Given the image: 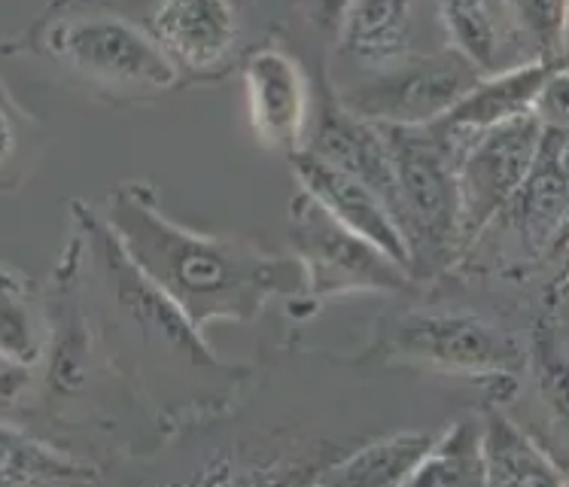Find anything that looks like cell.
Wrapping results in <instances>:
<instances>
[{
  "mask_svg": "<svg viewBox=\"0 0 569 487\" xmlns=\"http://www.w3.org/2000/svg\"><path fill=\"white\" fill-rule=\"evenodd\" d=\"M396 177V220L420 271H442L460 256L457 150L460 135L442 128L381 126Z\"/></svg>",
  "mask_w": 569,
  "mask_h": 487,
  "instance_id": "277c9868",
  "label": "cell"
},
{
  "mask_svg": "<svg viewBox=\"0 0 569 487\" xmlns=\"http://www.w3.org/2000/svg\"><path fill=\"white\" fill-rule=\"evenodd\" d=\"M47 150V128L28 113L0 77V196L19 192Z\"/></svg>",
  "mask_w": 569,
  "mask_h": 487,
  "instance_id": "7402d4cb",
  "label": "cell"
},
{
  "mask_svg": "<svg viewBox=\"0 0 569 487\" xmlns=\"http://www.w3.org/2000/svg\"><path fill=\"white\" fill-rule=\"evenodd\" d=\"M40 394H43L40 366H28L0 354V420L19 424L34 408Z\"/></svg>",
  "mask_w": 569,
  "mask_h": 487,
  "instance_id": "d4e9b609",
  "label": "cell"
},
{
  "mask_svg": "<svg viewBox=\"0 0 569 487\" xmlns=\"http://www.w3.org/2000/svg\"><path fill=\"white\" fill-rule=\"evenodd\" d=\"M241 77L256 140L283 156L302 150L315 113V92L302 64L287 49L262 47L247 56Z\"/></svg>",
  "mask_w": 569,
  "mask_h": 487,
  "instance_id": "30bf717a",
  "label": "cell"
},
{
  "mask_svg": "<svg viewBox=\"0 0 569 487\" xmlns=\"http://www.w3.org/2000/svg\"><path fill=\"white\" fill-rule=\"evenodd\" d=\"M533 113L546 128H567L569 98H567V68H558L542 86L536 98Z\"/></svg>",
  "mask_w": 569,
  "mask_h": 487,
  "instance_id": "484cf974",
  "label": "cell"
},
{
  "mask_svg": "<svg viewBox=\"0 0 569 487\" xmlns=\"http://www.w3.org/2000/svg\"><path fill=\"white\" fill-rule=\"evenodd\" d=\"M558 68H567V64L527 59L511 64V68L481 73L457 98V105L442 119H436L432 126L442 128L448 135H476V131H485V128L502 126L509 119L523 117V113L533 110L542 86Z\"/></svg>",
  "mask_w": 569,
  "mask_h": 487,
  "instance_id": "5bb4252c",
  "label": "cell"
},
{
  "mask_svg": "<svg viewBox=\"0 0 569 487\" xmlns=\"http://www.w3.org/2000/svg\"><path fill=\"white\" fill-rule=\"evenodd\" d=\"M47 348V302L31 280L0 268V354L28 366H43Z\"/></svg>",
  "mask_w": 569,
  "mask_h": 487,
  "instance_id": "ffe728a7",
  "label": "cell"
},
{
  "mask_svg": "<svg viewBox=\"0 0 569 487\" xmlns=\"http://www.w3.org/2000/svg\"><path fill=\"white\" fill-rule=\"evenodd\" d=\"M567 329H563V275H558L555 296L546 305V314L539 317L533 332V369L542 387V399L551 408L555 427L563 436L567 427V390H563V369H567V354H563Z\"/></svg>",
  "mask_w": 569,
  "mask_h": 487,
  "instance_id": "603a6c76",
  "label": "cell"
},
{
  "mask_svg": "<svg viewBox=\"0 0 569 487\" xmlns=\"http://www.w3.org/2000/svg\"><path fill=\"white\" fill-rule=\"evenodd\" d=\"M481 424V469L485 485L563 487L569 481L560 464L539 441L502 411L488 406Z\"/></svg>",
  "mask_w": 569,
  "mask_h": 487,
  "instance_id": "9a60e30c",
  "label": "cell"
},
{
  "mask_svg": "<svg viewBox=\"0 0 569 487\" xmlns=\"http://www.w3.org/2000/svg\"><path fill=\"white\" fill-rule=\"evenodd\" d=\"M546 126L533 110L476 135H460L457 201H460V254L490 232L533 162Z\"/></svg>",
  "mask_w": 569,
  "mask_h": 487,
  "instance_id": "ba28073f",
  "label": "cell"
},
{
  "mask_svg": "<svg viewBox=\"0 0 569 487\" xmlns=\"http://www.w3.org/2000/svg\"><path fill=\"white\" fill-rule=\"evenodd\" d=\"M302 150L315 152L326 165L357 177L396 217L393 159H390L383 128L350 113L348 107L338 101L336 92H329V98L320 101V107L311 113Z\"/></svg>",
  "mask_w": 569,
  "mask_h": 487,
  "instance_id": "4fadbf2b",
  "label": "cell"
},
{
  "mask_svg": "<svg viewBox=\"0 0 569 487\" xmlns=\"http://www.w3.org/2000/svg\"><path fill=\"white\" fill-rule=\"evenodd\" d=\"M478 77L481 73L463 56L445 49L369 70L366 80L336 92V98L375 126L420 128L442 119Z\"/></svg>",
  "mask_w": 569,
  "mask_h": 487,
  "instance_id": "52a82bcc",
  "label": "cell"
},
{
  "mask_svg": "<svg viewBox=\"0 0 569 487\" xmlns=\"http://www.w3.org/2000/svg\"><path fill=\"white\" fill-rule=\"evenodd\" d=\"M73 235L59 271L73 287V302L86 329L110 341L117 366L128 369L152 399H177V415H187L180 390H189L192 406L204 411V394L220 402L241 381V371L220 360L162 290L143 278L119 247L117 235L92 205L73 201Z\"/></svg>",
  "mask_w": 569,
  "mask_h": 487,
  "instance_id": "6da1fadb",
  "label": "cell"
},
{
  "mask_svg": "<svg viewBox=\"0 0 569 487\" xmlns=\"http://www.w3.org/2000/svg\"><path fill=\"white\" fill-rule=\"evenodd\" d=\"M436 433H423V429H406V433H393L383 436L369 445H362L357 451H350L345 460H338L320 476H315V485H369V487H387V485H406L411 469L418 466L423 451L430 448Z\"/></svg>",
  "mask_w": 569,
  "mask_h": 487,
  "instance_id": "d6986e66",
  "label": "cell"
},
{
  "mask_svg": "<svg viewBox=\"0 0 569 487\" xmlns=\"http://www.w3.org/2000/svg\"><path fill=\"white\" fill-rule=\"evenodd\" d=\"M287 159H290L292 177L305 196L315 198L332 220L341 222L353 235H360L362 241L378 247L383 256H390L396 266H402L415 278V259H411L406 232L396 222L393 210L387 208L369 186L338 171L332 165H326L308 150L292 152Z\"/></svg>",
  "mask_w": 569,
  "mask_h": 487,
  "instance_id": "7c38bea8",
  "label": "cell"
},
{
  "mask_svg": "<svg viewBox=\"0 0 569 487\" xmlns=\"http://www.w3.org/2000/svg\"><path fill=\"white\" fill-rule=\"evenodd\" d=\"M406 485H485L478 418L453 420L451 427L436 433Z\"/></svg>",
  "mask_w": 569,
  "mask_h": 487,
  "instance_id": "44dd1931",
  "label": "cell"
},
{
  "mask_svg": "<svg viewBox=\"0 0 569 487\" xmlns=\"http://www.w3.org/2000/svg\"><path fill=\"white\" fill-rule=\"evenodd\" d=\"M147 31L180 80H204L232 64L241 43V16L234 0H159Z\"/></svg>",
  "mask_w": 569,
  "mask_h": 487,
  "instance_id": "9c48e42d",
  "label": "cell"
},
{
  "mask_svg": "<svg viewBox=\"0 0 569 487\" xmlns=\"http://www.w3.org/2000/svg\"><path fill=\"white\" fill-rule=\"evenodd\" d=\"M567 128H546L521 186L497 222L509 226L530 256H563L569 220ZM493 222V226H497ZM490 226V229H493Z\"/></svg>",
  "mask_w": 569,
  "mask_h": 487,
  "instance_id": "8fae6325",
  "label": "cell"
},
{
  "mask_svg": "<svg viewBox=\"0 0 569 487\" xmlns=\"http://www.w3.org/2000/svg\"><path fill=\"white\" fill-rule=\"evenodd\" d=\"M12 52L52 61L107 98H152L183 82L147 28L92 0H52Z\"/></svg>",
  "mask_w": 569,
  "mask_h": 487,
  "instance_id": "3957f363",
  "label": "cell"
},
{
  "mask_svg": "<svg viewBox=\"0 0 569 487\" xmlns=\"http://www.w3.org/2000/svg\"><path fill=\"white\" fill-rule=\"evenodd\" d=\"M530 59L567 64V0H502Z\"/></svg>",
  "mask_w": 569,
  "mask_h": 487,
  "instance_id": "cb8c5ba5",
  "label": "cell"
},
{
  "mask_svg": "<svg viewBox=\"0 0 569 487\" xmlns=\"http://www.w3.org/2000/svg\"><path fill=\"white\" fill-rule=\"evenodd\" d=\"M436 7L448 49L463 56L478 73L511 68L506 52L521 40L502 0H436Z\"/></svg>",
  "mask_w": 569,
  "mask_h": 487,
  "instance_id": "e0dca14e",
  "label": "cell"
},
{
  "mask_svg": "<svg viewBox=\"0 0 569 487\" xmlns=\"http://www.w3.org/2000/svg\"><path fill=\"white\" fill-rule=\"evenodd\" d=\"M387 350L420 369L466 375L476 381L518 378L523 369L521 341L478 314L411 311L387 332Z\"/></svg>",
  "mask_w": 569,
  "mask_h": 487,
  "instance_id": "8992f818",
  "label": "cell"
},
{
  "mask_svg": "<svg viewBox=\"0 0 569 487\" xmlns=\"http://www.w3.org/2000/svg\"><path fill=\"white\" fill-rule=\"evenodd\" d=\"M411 34L415 0H353L336 40L341 56L378 70L411 56Z\"/></svg>",
  "mask_w": 569,
  "mask_h": 487,
  "instance_id": "2e32d148",
  "label": "cell"
},
{
  "mask_svg": "<svg viewBox=\"0 0 569 487\" xmlns=\"http://www.w3.org/2000/svg\"><path fill=\"white\" fill-rule=\"evenodd\" d=\"M353 0H308V19L317 31L336 37Z\"/></svg>",
  "mask_w": 569,
  "mask_h": 487,
  "instance_id": "4316f807",
  "label": "cell"
},
{
  "mask_svg": "<svg viewBox=\"0 0 569 487\" xmlns=\"http://www.w3.org/2000/svg\"><path fill=\"white\" fill-rule=\"evenodd\" d=\"M290 241L305 275L302 299L311 305L366 292L393 296L415 284L406 268L332 220L302 189L290 198Z\"/></svg>",
  "mask_w": 569,
  "mask_h": 487,
  "instance_id": "5b68a950",
  "label": "cell"
},
{
  "mask_svg": "<svg viewBox=\"0 0 569 487\" xmlns=\"http://www.w3.org/2000/svg\"><path fill=\"white\" fill-rule=\"evenodd\" d=\"M101 217L140 275L187 314L198 332L226 320L250 324L278 296L302 299L305 275L296 256L187 229L164 217L150 183L117 186Z\"/></svg>",
  "mask_w": 569,
  "mask_h": 487,
  "instance_id": "7a4b0ae2",
  "label": "cell"
},
{
  "mask_svg": "<svg viewBox=\"0 0 569 487\" xmlns=\"http://www.w3.org/2000/svg\"><path fill=\"white\" fill-rule=\"evenodd\" d=\"M94 464L37 439L19 424L0 420V485H92Z\"/></svg>",
  "mask_w": 569,
  "mask_h": 487,
  "instance_id": "ac0fdd59",
  "label": "cell"
}]
</instances>
